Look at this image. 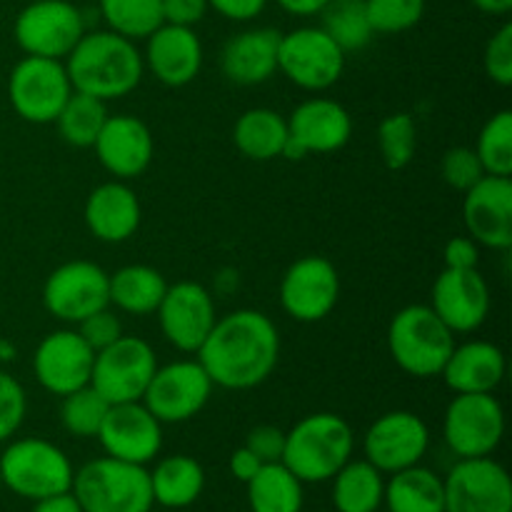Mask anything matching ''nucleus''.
<instances>
[{"label": "nucleus", "instance_id": "1", "mask_svg": "<svg viewBox=\"0 0 512 512\" xmlns=\"http://www.w3.org/2000/svg\"><path fill=\"white\" fill-rule=\"evenodd\" d=\"M195 355L215 388L253 390L278 368L280 333L260 310H233L215 320Z\"/></svg>", "mask_w": 512, "mask_h": 512}, {"label": "nucleus", "instance_id": "2", "mask_svg": "<svg viewBox=\"0 0 512 512\" xmlns=\"http://www.w3.org/2000/svg\"><path fill=\"white\" fill-rule=\"evenodd\" d=\"M63 63L75 93L93 95L103 103L133 93L145 73L143 53L135 48V40L108 28L85 30Z\"/></svg>", "mask_w": 512, "mask_h": 512}, {"label": "nucleus", "instance_id": "3", "mask_svg": "<svg viewBox=\"0 0 512 512\" xmlns=\"http://www.w3.org/2000/svg\"><path fill=\"white\" fill-rule=\"evenodd\" d=\"M353 425L335 413H313L285 433L280 463L300 483H328L353 458Z\"/></svg>", "mask_w": 512, "mask_h": 512}, {"label": "nucleus", "instance_id": "4", "mask_svg": "<svg viewBox=\"0 0 512 512\" xmlns=\"http://www.w3.org/2000/svg\"><path fill=\"white\" fill-rule=\"evenodd\" d=\"M455 345V333L430 305H408L390 320V358L410 378H440Z\"/></svg>", "mask_w": 512, "mask_h": 512}, {"label": "nucleus", "instance_id": "5", "mask_svg": "<svg viewBox=\"0 0 512 512\" xmlns=\"http://www.w3.org/2000/svg\"><path fill=\"white\" fill-rule=\"evenodd\" d=\"M70 493L83 512H150L153 508L150 470L110 455L75 470Z\"/></svg>", "mask_w": 512, "mask_h": 512}, {"label": "nucleus", "instance_id": "6", "mask_svg": "<svg viewBox=\"0 0 512 512\" xmlns=\"http://www.w3.org/2000/svg\"><path fill=\"white\" fill-rule=\"evenodd\" d=\"M3 488L25 500H43L73 488V463L45 438H20L0 455Z\"/></svg>", "mask_w": 512, "mask_h": 512}, {"label": "nucleus", "instance_id": "7", "mask_svg": "<svg viewBox=\"0 0 512 512\" xmlns=\"http://www.w3.org/2000/svg\"><path fill=\"white\" fill-rule=\"evenodd\" d=\"M345 50L320 25H303L280 33L278 70L298 88L323 93L345 70Z\"/></svg>", "mask_w": 512, "mask_h": 512}, {"label": "nucleus", "instance_id": "8", "mask_svg": "<svg viewBox=\"0 0 512 512\" xmlns=\"http://www.w3.org/2000/svg\"><path fill=\"white\" fill-rule=\"evenodd\" d=\"M70 93H73V85H70L63 60L25 55L10 70L8 98L25 123H55Z\"/></svg>", "mask_w": 512, "mask_h": 512}, {"label": "nucleus", "instance_id": "9", "mask_svg": "<svg viewBox=\"0 0 512 512\" xmlns=\"http://www.w3.org/2000/svg\"><path fill=\"white\" fill-rule=\"evenodd\" d=\"M505 410L493 393L455 395L445 408V445L465 458H490L503 443Z\"/></svg>", "mask_w": 512, "mask_h": 512}, {"label": "nucleus", "instance_id": "10", "mask_svg": "<svg viewBox=\"0 0 512 512\" xmlns=\"http://www.w3.org/2000/svg\"><path fill=\"white\" fill-rule=\"evenodd\" d=\"M155 370H158V355L153 345L148 340L123 333L115 343L95 353L90 385L110 405L135 403V400H143Z\"/></svg>", "mask_w": 512, "mask_h": 512}, {"label": "nucleus", "instance_id": "11", "mask_svg": "<svg viewBox=\"0 0 512 512\" xmlns=\"http://www.w3.org/2000/svg\"><path fill=\"white\" fill-rule=\"evenodd\" d=\"M13 35L25 55L65 60L85 35L83 10L70 0H33L15 18Z\"/></svg>", "mask_w": 512, "mask_h": 512}, {"label": "nucleus", "instance_id": "12", "mask_svg": "<svg viewBox=\"0 0 512 512\" xmlns=\"http://www.w3.org/2000/svg\"><path fill=\"white\" fill-rule=\"evenodd\" d=\"M213 388V380L198 360H175V363L158 365L140 403L163 425L188 423L203 413Z\"/></svg>", "mask_w": 512, "mask_h": 512}, {"label": "nucleus", "instance_id": "13", "mask_svg": "<svg viewBox=\"0 0 512 512\" xmlns=\"http://www.w3.org/2000/svg\"><path fill=\"white\" fill-rule=\"evenodd\" d=\"M43 305L53 318L78 325L110 305V273L93 260H70L45 278Z\"/></svg>", "mask_w": 512, "mask_h": 512}, {"label": "nucleus", "instance_id": "14", "mask_svg": "<svg viewBox=\"0 0 512 512\" xmlns=\"http://www.w3.org/2000/svg\"><path fill=\"white\" fill-rule=\"evenodd\" d=\"M340 298L338 268L323 255L298 258L280 280V308L298 323H320Z\"/></svg>", "mask_w": 512, "mask_h": 512}, {"label": "nucleus", "instance_id": "15", "mask_svg": "<svg viewBox=\"0 0 512 512\" xmlns=\"http://www.w3.org/2000/svg\"><path fill=\"white\" fill-rule=\"evenodd\" d=\"M155 315H158L160 333L168 340V345L188 355L198 353L218 320L210 290L193 280L168 285Z\"/></svg>", "mask_w": 512, "mask_h": 512}, {"label": "nucleus", "instance_id": "16", "mask_svg": "<svg viewBox=\"0 0 512 512\" xmlns=\"http://www.w3.org/2000/svg\"><path fill=\"white\" fill-rule=\"evenodd\" d=\"M428 448V423L410 410H390L380 415L363 438L365 460L383 475L413 468L425 458Z\"/></svg>", "mask_w": 512, "mask_h": 512}, {"label": "nucleus", "instance_id": "17", "mask_svg": "<svg viewBox=\"0 0 512 512\" xmlns=\"http://www.w3.org/2000/svg\"><path fill=\"white\" fill-rule=\"evenodd\" d=\"M443 485L445 512H512V480L493 455L458 460Z\"/></svg>", "mask_w": 512, "mask_h": 512}, {"label": "nucleus", "instance_id": "18", "mask_svg": "<svg viewBox=\"0 0 512 512\" xmlns=\"http://www.w3.org/2000/svg\"><path fill=\"white\" fill-rule=\"evenodd\" d=\"M353 138V118L338 100L315 98L303 100L288 118V145L283 158L300 160L305 155H325L345 148Z\"/></svg>", "mask_w": 512, "mask_h": 512}, {"label": "nucleus", "instance_id": "19", "mask_svg": "<svg viewBox=\"0 0 512 512\" xmlns=\"http://www.w3.org/2000/svg\"><path fill=\"white\" fill-rule=\"evenodd\" d=\"M95 350L83 340L78 330H55L38 343L33 353L35 380L50 395L73 393L90 385Z\"/></svg>", "mask_w": 512, "mask_h": 512}, {"label": "nucleus", "instance_id": "20", "mask_svg": "<svg viewBox=\"0 0 512 512\" xmlns=\"http://www.w3.org/2000/svg\"><path fill=\"white\" fill-rule=\"evenodd\" d=\"M98 440L110 458L148 465L163 450V423L140 400L115 403L105 413Z\"/></svg>", "mask_w": 512, "mask_h": 512}, {"label": "nucleus", "instance_id": "21", "mask_svg": "<svg viewBox=\"0 0 512 512\" xmlns=\"http://www.w3.org/2000/svg\"><path fill=\"white\" fill-rule=\"evenodd\" d=\"M430 308L455 335L475 333L490 315L488 280L478 268H445L430 290Z\"/></svg>", "mask_w": 512, "mask_h": 512}, {"label": "nucleus", "instance_id": "22", "mask_svg": "<svg viewBox=\"0 0 512 512\" xmlns=\"http://www.w3.org/2000/svg\"><path fill=\"white\" fill-rule=\"evenodd\" d=\"M463 195V223L470 238L483 248L508 250L512 245V180L485 175Z\"/></svg>", "mask_w": 512, "mask_h": 512}, {"label": "nucleus", "instance_id": "23", "mask_svg": "<svg viewBox=\"0 0 512 512\" xmlns=\"http://www.w3.org/2000/svg\"><path fill=\"white\" fill-rule=\"evenodd\" d=\"M93 150L115 180H133L153 163L155 143L148 125L135 115H108Z\"/></svg>", "mask_w": 512, "mask_h": 512}, {"label": "nucleus", "instance_id": "24", "mask_svg": "<svg viewBox=\"0 0 512 512\" xmlns=\"http://www.w3.org/2000/svg\"><path fill=\"white\" fill-rule=\"evenodd\" d=\"M143 65L158 83L183 88L198 78L203 68V43L193 28L163 23L148 35Z\"/></svg>", "mask_w": 512, "mask_h": 512}, {"label": "nucleus", "instance_id": "25", "mask_svg": "<svg viewBox=\"0 0 512 512\" xmlns=\"http://www.w3.org/2000/svg\"><path fill=\"white\" fill-rule=\"evenodd\" d=\"M83 220L90 233L103 243H125L138 233L143 208L135 190L125 185V180H108L90 190Z\"/></svg>", "mask_w": 512, "mask_h": 512}, {"label": "nucleus", "instance_id": "26", "mask_svg": "<svg viewBox=\"0 0 512 512\" xmlns=\"http://www.w3.org/2000/svg\"><path fill=\"white\" fill-rule=\"evenodd\" d=\"M280 30L250 28L220 50V70L235 85H260L278 73Z\"/></svg>", "mask_w": 512, "mask_h": 512}, {"label": "nucleus", "instance_id": "27", "mask_svg": "<svg viewBox=\"0 0 512 512\" xmlns=\"http://www.w3.org/2000/svg\"><path fill=\"white\" fill-rule=\"evenodd\" d=\"M505 353L488 340H470L455 345L440 378L455 395L495 393L505 380Z\"/></svg>", "mask_w": 512, "mask_h": 512}, {"label": "nucleus", "instance_id": "28", "mask_svg": "<svg viewBox=\"0 0 512 512\" xmlns=\"http://www.w3.org/2000/svg\"><path fill=\"white\" fill-rule=\"evenodd\" d=\"M233 143L255 163L283 158L288 145V118L270 108H250L235 120Z\"/></svg>", "mask_w": 512, "mask_h": 512}, {"label": "nucleus", "instance_id": "29", "mask_svg": "<svg viewBox=\"0 0 512 512\" xmlns=\"http://www.w3.org/2000/svg\"><path fill=\"white\" fill-rule=\"evenodd\" d=\"M150 488H153V503L163 508H188L203 495L205 470L190 455H168L150 470Z\"/></svg>", "mask_w": 512, "mask_h": 512}, {"label": "nucleus", "instance_id": "30", "mask_svg": "<svg viewBox=\"0 0 512 512\" xmlns=\"http://www.w3.org/2000/svg\"><path fill=\"white\" fill-rule=\"evenodd\" d=\"M165 290H168V280L150 265H123L110 275V305L135 318L153 315Z\"/></svg>", "mask_w": 512, "mask_h": 512}, {"label": "nucleus", "instance_id": "31", "mask_svg": "<svg viewBox=\"0 0 512 512\" xmlns=\"http://www.w3.org/2000/svg\"><path fill=\"white\" fill-rule=\"evenodd\" d=\"M388 512H445V485L438 473L423 465L398 470L385 483Z\"/></svg>", "mask_w": 512, "mask_h": 512}, {"label": "nucleus", "instance_id": "32", "mask_svg": "<svg viewBox=\"0 0 512 512\" xmlns=\"http://www.w3.org/2000/svg\"><path fill=\"white\" fill-rule=\"evenodd\" d=\"M383 495V473L368 460L350 458L333 475V505L338 512H378Z\"/></svg>", "mask_w": 512, "mask_h": 512}, {"label": "nucleus", "instance_id": "33", "mask_svg": "<svg viewBox=\"0 0 512 512\" xmlns=\"http://www.w3.org/2000/svg\"><path fill=\"white\" fill-rule=\"evenodd\" d=\"M248 485L253 512H303V483L283 463H268Z\"/></svg>", "mask_w": 512, "mask_h": 512}, {"label": "nucleus", "instance_id": "34", "mask_svg": "<svg viewBox=\"0 0 512 512\" xmlns=\"http://www.w3.org/2000/svg\"><path fill=\"white\" fill-rule=\"evenodd\" d=\"M108 103L85 93H70L68 103L63 105L55 118L60 138L73 148H93L95 138L108 120Z\"/></svg>", "mask_w": 512, "mask_h": 512}, {"label": "nucleus", "instance_id": "35", "mask_svg": "<svg viewBox=\"0 0 512 512\" xmlns=\"http://www.w3.org/2000/svg\"><path fill=\"white\" fill-rule=\"evenodd\" d=\"M108 30L128 40H145L163 25V0H98Z\"/></svg>", "mask_w": 512, "mask_h": 512}, {"label": "nucleus", "instance_id": "36", "mask_svg": "<svg viewBox=\"0 0 512 512\" xmlns=\"http://www.w3.org/2000/svg\"><path fill=\"white\" fill-rule=\"evenodd\" d=\"M320 28L345 50H363L373 40V28L365 13V0H330L323 8Z\"/></svg>", "mask_w": 512, "mask_h": 512}, {"label": "nucleus", "instance_id": "37", "mask_svg": "<svg viewBox=\"0 0 512 512\" xmlns=\"http://www.w3.org/2000/svg\"><path fill=\"white\" fill-rule=\"evenodd\" d=\"M480 163L485 173L498 175V178H510L512 175V113L510 110H498L490 115L488 123L483 125L475 145Z\"/></svg>", "mask_w": 512, "mask_h": 512}, {"label": "nucleus", "instance_id": "38", "mask_svg": "<svg viewBox=\"0 0 512 512\" xmlns=\"http://www.w3.org/2000/svg\"><path fill=\"white\" fill-rule=\"evenodd\" d=\"M108 408V400L93 385H85V388L63 395L60 423L75 438H98V430L103 425Z\"/></svg>", "mask_w": 512, "mask_h": 512}, {"label": "nucleus", "instance_id": "39", "mask_svg": "<svg viewBox=\"0 0 512 512\" xmlns=\"http://www.w3.org/2000/svg\"><path fill=\"white\" fill-rule=\"evenodd\" d=\"M378 148L385 168L403 170L413 163L418 150V125L408 113H393L383 118L378 128Z\"/></svg>", "mask_w": 512, "mask_h": 512}, {"label": "nucleus", "instance_id": "40", "mask_svg": "<svg viewBox=\"0 0 512 512\" xmlns=\"http://www.w3.org/2000/svg\"><path fill=\"white\" fill-rule=\"evenodd\" d=\"M373 33L398 35L415 28L425 15V0H365Z\"/></svg>", "mask_w": 512, "mask_h": 512}, {"label": "nucleus", "instance_id": "41", "mask_svg": "<svg viewBox=\"0 0 512 512\" xmlns=\"http://www.w3.org/2000/svg\"><path fill=\"white\" fill-rule=\"evenodd\" d=\"M440 175H443V180L450 185V188L465 193V190L473 188L475 183H480V180H483L488 173H485V168H483V163H480L475 148L458 145V148H450L448 153L443 155V163H440Z\"/></svg>", "mask_w": 512, "mask_h": 512}, {"label": "nucleus", "instance_id": "42", "mask_svg": "<svg viewBox=\"0 0 512 512\" xmlns=\"http://www.w3.org/2000/svg\"><path fill=\"white\" fill-rule=\"evenodd\" d=\"M28 413L25 388L10 373L0 370V443L13 438Z\"/></svg>", "mask_w": 512, "mask_h": 512}, {"label": "nucleus", "instance_id": "43", "mask_svg": "<svg viewBox=\"0 0 512 512\" xmlns=\"http://www.w3.org/2000/svg\"><path fill=\"white\" fill-rule=\"evenodd\" d=\"M485 75L500 88L512 85V23L500 25L493 38L485 43L483 53Z\"/></svg>", "mask_w": 512, "mask_h": 512}, {"label": "nucleus", "instance_id": "44", "mask_svg": "<svg viewBox=\"0 0 512 512\" xmlns=\"http://www.w3.org/2000/svg\"><path fill=\"white\" fill-rule=\"evenodd\" d=\"M78 333L83 335L85 343H88L90 348L98 353V350L108 348L110 343H115V340L123 335V323H120V318L113 313V308L108 305V308L98 310V313H93V315H88L85 320H80Z\"/></svg>", "mask_w": 512, "mask_h": 512}, {"label": "nucleus", "instance_id": "45", "mask_svg": "<svg viewBox=\"0 0 512 512\" xmlns=\"http://www.w3.org/2000/svg\"><path fill=\"white\" fill-rule=\"evenodd\" d=\"M245 448L253 455H258L263 465L280 463L285 450V433L275 428V425H255L248 433V438H245Z\"/></svg>", "mask_w": 512, "mask_h": 512}, {"label": "nucleus", "instance_id": "46", "mask_svg": "<svg viewBox=\"0 0 512 512\" xmlns=\"http://www.w3.org/2000/svg\"><path fill=\"white\" fill-rule=\"evenodd\" d=\"M208 10V0H163V23L195 28Z\"/></svg>", "mask_w": 512, "mask_h": 512}, {"label": "nucleus", "instance_id": "47", "mask_svg": "<svg viewBox=\"0 0 512 512\" xmlns=\"http://www.w3.org/2000/svg\"><path fill=\"white\" fill-rule=\"evenodd\" d=\"M445 268L450 270H468L478 268L480 263V245L475 243L470 235H458V238H450L448 245L443 250Z\"/></svg>", "mask_w": 512, "mask_h": 512}, {"label": "nucleus", "instance_id": "48", "mask_svg": "<svg viewBox=\"0 0 512 512\" xmlns=\"http://www.w3.org/2000/svg\"><path fill=\"white\" fill-rule=\"evenodd\" d=\"M208 5L223 18L235 20V23H248L263 13L268 0H208Z\"/></svg>", "mask_w": 512, "mask_h": 512}, {"label": "nucleus", "instance_id": "49", "mask_svg": "<svg viewBox=\"0 0 512 512\" xmlns=\"http://www.w3.org/2000/svg\"><path fill=\"white\" fill-rule=\"evenodd\" d=\"M260 468H263V463L258 460V455L250 453L245 445L230 455V473H233V478L240 480V483H250V480L258 475Z\"/></svg>", "mask_w": 512, "mask_h": 512}, {"label": "nucleus", "instance_id": "50", "mask_svg": "<svg viewBox=\"0 0 512 512\" xmlns=\"http://www.w3.org/2000/svg\"><path fill=\"white\" fill-rule=\"evenodd\" d=\"M33 512H83V510H80L75 495L68 490V493L50 495V498L35 500Z\"/></svg>", "mask_w": 512, "mask_h": 512}, {"label": "nucleus", "instance_id": "51", "mask_svg": "<svg viewBox=\"0 0 512 512\" xmlns=\"http://www.w3.org/2000/svg\"><path fill=\"white\" fill-rule=\"evenodd\" d=\"M275 3H278L288 15H295V18H310V15L323 13V8L330 0H275Z\"/></svg>", "mask_w": 512, "mask_h": 512}, {"label": "nucleus", "instance_id": "52", "mask_svg": "<svg viewBox=\"0 0 512 512\" xmlns=\"http://www.w3.org/2000/svg\"><path fill=\"white\" fill-rule=\"evenodd\" d=\"M473 5L485 15H508L512 10V0H473Z\"/></svg>", "mask_w": 512, "mask_h": 512}, {"label": "nucleus", "instance_id": "53", "mask_svg": "<svg viewBox=\"0 0 512 512\" xmlns=\"http://www.w3.org/2000/svg\"><path fill=\"white\" fill-rule=\"evenodd\" d=\"M0 490H3V475H0Z\"/></svg>", "mask_w": 512, "mask_h": 512}]
</instances>
